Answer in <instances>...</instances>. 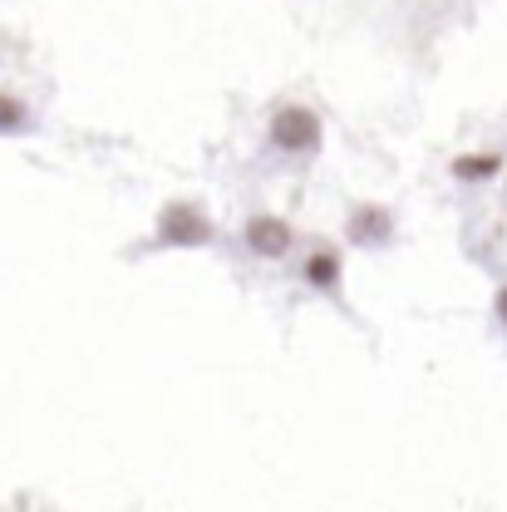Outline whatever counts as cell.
Masks as SVG:
<instances>
[{"instance_id": "6da1fadb", "label": "cell", "mask_w": 507, "mask_h": 512, "mask_svg": "<svg viewBox=\"0 0 507 512\" xmlns=\"http://www.w3.org/2000/svg\"><path fill=\"white\" fill-rule=\"evenodd\" d=\"M271 138H276V148H286V153H311L320 143V124L311 109H281L276 119H271Z\"/></svg>"}, {"instance_id": "7a4b0ae2", "label": "cell", "mask_w": 507, "mask_h": 512, "mask_svg": "<svg viewBox=\"0 0 507 512\" xmlns=\"http://www.w3.org/2000/svg\"><path fill=\"white\" fill-rule=\"evenodd\" d=\"M212 227L202 222L197 207H168L163 212V242H207Z\"/></svg>"}, {"instance_id": "3957f363", "label": "cell", "mask_w": 507, "mask_h": 512, "mask_svg": "<svg viewBox=\"0 0 507 512\" xmlns=\"http://www.w3.org/2000/svg\"><path fill=\"white\" fill-rule=\"evenodd\" d=\"M247 242H252V252H261V256H286L291 227H286L281 217H252V222H247Z\"/></svg>"}, {"instance_id": "277c9868", "label": "cell", "mask_w": 507, "mask_h": 512, "mask_svg": "<svg viewBox=\"0 0 507 512\" xmlns=\"http://www.w3.org/2000/svg\"><path fill=\"white\" fill-rule=\"evenodd\" d=\"M350 232H355V242H384L389 237V222H384V212H360L350 222Z\"/></svg>"}, {"instance_id": "5b68a950", "label": "cell", "mask_w": 507, "mask_h": 512, "mask_svg": "<svg viewBox=\"0 0 507 512\" xmlns=\"http://www.w3.org/2000/svg\"><path fill=\"white\" fill-rule=\"evenodd\" d=\"M458 178H478V173H498V158H458L453 163Z\"/></svg>"}, {"instance_id": "8992f818", "label": "cell", "mask_w": 507, "mask_h": 512, "mask_svg": "<svg viewBox=\"0 0 507 512\" xmlns=\"http://www.w3.org/2000/svg\"><path fill=\"white\" fill-rule=\"evenodd\" d=\"M15 124H25V109L10 94H0V128H15Z\"/></svg>"}, {"instance_id": "52a82bcc", "label": "cell", "mask_w": 507, "mask_h": 512, "mask_svg": "<svg viewBox=\"0 0 507 512\" xmlns=\"http://www.w3.org/2000/svg\"><path fill=\"white\" fill-rule=\"evenodd\" d=\"M311 281H320V286H325V281H335V256L320 252L316 261H311Z\"/></svg>"}, {"instance_id": "ba28073f", "label": "cell", "mask_w": 507, "mask_h": 512, "mask_svg": "<svg viewBox=\"0 0 507 512\" xmlns=\"http://www.w3.org/2000/svg\"><path fill=\"white\" fill-rule=\"evenodd\" d=\"M498 316L507 320V291H503V296H498Z\"/></svg>"}]
</instances>
